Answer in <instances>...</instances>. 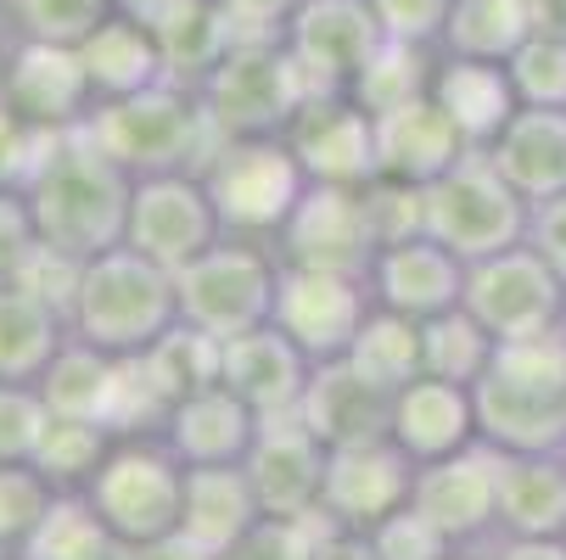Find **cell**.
<instances>
[{
	"mask_svg": "<svg viewBox=\"0 0 566 560\" xmlns=\"http://www.w3.org/2000/svg\"><path fill=\"white\" fill-rule=\"evenodd\" d=\"M175 319H180L175 270L140 258L135 247H107L85 258L73 303H67V331L118 359L146 353Z\"/></svg>",
	"mask_w": 566,
	"mask_h": 560,
	"instance_id": "277c9868",
	"label": "cell"
},
{
	"mask_svg": "<svg viewBox=\"0 0 566 560\" xmlns=\"http://www.w3.org/2000/svg\"><path fill=\"white\" fill-rule=\"evenodd\" d=\"M67 342V314L29 286H0V381H40Z\"/></svg>",
	"mask_w": 566,
	"mask_h": 560,
	"instance_id": "4dcf8cb0",
	"label": "cell"
},
{
	"mask_svg": "<svg viewBox=\"0 0 566 560\" xmlns=\"http://www.w3.org/2000/svg\"><path fill=\"white\" fill-rule=\"evenodd\" d=\"M387 437L416 465H432L443 454L482 443L476 437V392L460 387V381H443V376H416L410 387L392 392Z\"/></svg>",
	"mask_w": 566,
	"mask_h": 560,
	"instance_id": "7402d4cb",
	"label": "cell"
},
{
	"mask_svg": "<svg viewBox=\"0 0 566 560\" xmlns=\"http://www.w3.org/2000/svg\"><path fill=\"white\" fill-rule=\"evenodd\" d=\"M544 29V0H454L443 51L476 62H511Z\"/></svg>",
	"mask_w": 566,
	"mask_h": 560,
	"instance_id": "1f68e13d",
	"label": "cell"
},
{
	"mask_svg": "<svg viewBox=\"0 0 566 560\" xmlns=\"http://www.w3.org/2000/svg\"><path fill=\"white\" fill-rule=\"evenodd\" d=\"M560 538H566V532H560Z\"/></svg>",
	"mask_w": 566,
	"mask_h": 560,
	"instance_id": "680465c9",
	"label": "cell"
},
{
	"mask_svg": "<svg viewBox=\"0 0 566 560\" xmlns=\"http://www.w3.org/2000/svg\"><path fill=\"white\" fill-rule=\"evenodd\" d=\"M113 387H118V353H102L96 342L73 337V331L40 376L51 415H78V421H107Z\"/></svg>",
	"mask_w": 566,
	"mask_h": 560,
	"instance_id": "d6a6232c",
	"label": "cell"
},
{
	"mask_svg": "<svg viewBox=\"0 0 566 560\" xmlns=\"http://www.w3.org/2000/svg\"><path fill=\"white\" fill-rule=\"evenodd\" d=\"M527 242L566 275V197L533 202V224H527Z\"/></svg>",
	"mask_w": 566,
	"mask_h": 560,
	"instance_id": "816d5d0a",
	"label": "cell"
},
{
	"mask_svg": "<svg viewBox=\"0 0 566 560\" xmlns=\"http://www.w3.org/2000/svg\"><path fill=\"white\" fill-rule=\"evenodd\" d=\"M286 146L297 151V163L308 186H370L376 169V118L348 96V91H319L297 107L286 124Z\"/></svg>",
	"mask_w": 566,
	"mask_h": 560,
	"instance_id": "ac0fdd59",
	"label": "cell"
},
{
	"mask_svg": "<svg viewBox=\"0 0 566 560\" xmlns=\"http://www.w3.org/2000/svg\"><path fill=\"white\" fill-rule=\"evenodd\" d=\"M370 308H376V297H370V286L359 275L281 264L270 326H281L314 364H332V359H343L354 348V337L370 319Z\"/></svg>",
	"mask_w": 566,
	"mask_h": 560,
	"instance_id": "4fadbf2b",
	"label": "cell"
},
{
	"mask_svg": "<svg viewBox=\"0 0 566 560\" xmlns=\"http://www.w3.org/2000/svg\"><path fill=\"white\" fill-rule=\"evenodd\" d=\"M421 348H427V376L476 387L482 376H489L494 353H500V337L460 303V308H449L438 319H421Z\"/></svg>",
	"mask_w": 566,
	"mask_h": 560,
	"instance_id": "74e56055",
	"label": "cell"
},
{
	"mask_svg": "<svg viewBox=\"0 0 566 560\" xmlns=\"http://www.w3.org/2000/svg\"><path fill=\"white\" fill-rule=\"evenodd\" d=\"M78 62L91 73L96 102H118V96H135V91L169 78V62H164V45H157L151 23H140L124 7H113L96 23V34L78 40Z\"/></svg>",
	"mask_w": 566,
	"mask_h": 560,
	"instance_id": "4316f807",
	"label": "cell"
},
{
	"mask_svg": "<svg viewBox=\"0 0 566 560\" xmlns=\"http://www.w3.org/2000/svg\"><path fill=\"white\" fill-rule=\"evenodd\" d=\"M387 415H392V392L370 387L348 359L314 364L308 392L297 404V421L326 443V448H348V443H370L387 437Z\"/></svg>",
	"mask_w": 566,
	"mask_h": 560,
	"instance_id": "d4e9b609",
	"label": "cell"
},
{
	"mask_svg": "<svg viewBox=\"0 0 566 560\" xmlns=\"http://www.w3.org/2000/svg\"><path fill=\"white\" fill-rule=\"evenodd\" d=\"M489 560H566V538H489Z\"/></svg>",
	"mask_w": 566,
	"mask_h": 560,
	"instance_id": "f5cc1de1",
	"label": "cell"
},
{
	"mask_svg": "<svg viewBox=\"0 0 566 560\" xmlns=\"http://www.w3.org/2000/svg\"><path fill=\"white\" fill-rule=\"evenodd\" d=\"M465 308L500 342L538 337L566 326V275L533 242H516L494 258L465 264Z\"/></svg>",
	"mask_w": 566,
	"mask_h": 560,
	"instance_id": "30bf717a",
	"label": "cell"
},
{
	"mask_svg": "<svg viewBox=\"0 0 566 560\" xmlns=\"http://www.w3.org/2000/svg\"><path fill=\"white\" fill-rule=\"evenodd\" d=\"M51 483L34 465H0V560H18L29 532L40 527L45 505H51Z\"/></svg>",
	"mask_w": 566,
	"mask_h": 560,
	"instance_id": "7bdbcfd3",
	"label": "cell"
},
{
	"mask_svg": "<svg viewBox=\"0 0 566 560\" xmlns=\"http://www.w3.org/2000/svg\"><path fill=\"white\" fill-rule=\"evenodd\" d=\"M51 404L40 381H0V465H34Z\"/></svg>",
	"mask_w": 566,
	"mask_h": 560,
	"instance_id": "ee69618b",
	"label": "cell"
},
{
	"mask_svg": "<svg viewBox=\"0 0 566 560\" xmlns=\"http://www.w3.org/2000/svg\"><path fill=\"white\" fill-rule=\"evenodd\" d=\"M489 157L527 202L566 197V107H522Z\"/></svg>",
	"mask_w": 566,
	"mask_h": 560,
	"instance_id": "83f0119b",
	"label": "cell"
},
{
	"mask_svg": "<svg viewBox=\"0 0 566 560\" xmlns=\"http://www.w3.org/2000/svg\"><path fill=\"white\" fill-rule=\"evenodd\" d=\"M365 538H370L376 560H449V554H454V543H449V538H443L416 505L392 510V516L376 521Z\"/></svg>",
	"mask_w": 566,
	"mask_h": 560,
	"instance_id": "f6af8a7d",
	"label": "cell"
},
{
	"mask_svg": "<svg viewBox=\"0 0 566 560\" xmlns=\"http://www.w3.org/2000/svg\"><path fill=\"white\" fill-rule=\"evenodd\" d=\"M219 235H224V224H219V208L202 186V169H169V175L135 180L124 247H135L140 258L164 264V270H186Z\"/></svg>",
	"mask_w": 566,
	"mask_h": 560,
	"instance_id": "8fae6325",
	"label": "cell"
},
{
	"mask_svg": "<svg viewBox=\"0 0 566 560\" xmlns=\"http://www.w3.org/2000/svg\"><path fill=\"white\" fill-rule=\"evenodd\" d=\"M197 91L219 135H286L297 107L314 96L281 34L230 40V51L202 73Z\"/></svg>",
	"mask_w": 566,
	"mask_h": 560,
	"instance_id": "52a82bcc",
	"label": "cell"
},
{
	"mask_svg": "<svg viewBox=\"0 0 566 560\" xmlns=\"http://www.w3.org/2000/svg\"><path fill=\"white\" fill-rule=\"evenodd\" d=\"M202 186L219 208L224 235H248V242L275 247L281 224L308 191V175L286 135H224L202 163Z\"/></svg>",
	"mask_w": 566,
	"mask_h": 560,
	"instance_id": "5b68a950",
	"label": "cell"
},
{
	"mask_svg": "<svg viewBox=\"0 0 566 560\" xmlns=\"http://www.w3.org/2000/svg\"><path fill=\"white\" fill-rule=\"evenodd\" d=\"M471 146L460 140V129L449 124V113L432 102V91L421 102H403L392 113L376 118V169L387 180L403 186H432L438 175H449Z\"/></svg>",
	"mask_w": 566,
	"mask_h": 560,
	"instance_id": "cb8c5ba5",
	"label": "cell"
},
{
	"mask_svg": "<svg viewBox=\"0 0 566 560\" xmlns=\"http://www.w3.org/2000/svg\"><path fill=\"white\" fill-rule=\"evenodd\" d=\"M308 376H314V359L281 326H253V331H241V337H224L219 381L248 410H259L264 421L297 415L303 392H308Z\"/></svg>",
	"mask_w": 566,
	"mask_h": 560,
	"instance_id": "ffe728a7",
	"label": "cell"
},
{
	"mask_svg": "<svg viewBox=\"0 0 566 560\" xmlns=\"http://www.w3.org/2000/svg\"><path fill=\"white\" fill-rule=\"evenodd\" d=\"M370 12H376L387 40L421 45V51H443V29H449L454 0H370Z\"/></svg>",
	"mask_w": 566,
	"mask_h": 560,
	"instance_id": "7dc6e473",
	"label": "cell"
},
{
	"mask_svg": "<svg viewBox=\"0 0 566 560\" xmlns=\"http://www.w3.org/2000/svg\"><path fill=\"white\" fill-rule=\"evenodd\" d=\"M471 392L476 437L494 454H566V326L500 342Z\"/></svg>",
	"mask_w": 566,
	"mask_h": 560,
	"instance_id": "7a4b0ae2",
	"label": "cell"
},
{
	"mask_svg": "<svg viewBox=\"0 0 566 560\" xmlns=\"http://www.w3.org/2000/svg\"><path fill=\"white\" fill-rule=\"evenodd\" d=\"M85 135L135 180L169 175V169H202L213 146L224 140L202 107V91L180 85V78H164V85H146L118 102H96Z\"/></svg>",
	"mask_w": 566,
	"mask_h": 560,
	"instance_id": "3957f363",
	"label": "cell"
},
{
	"mask_svg": "<svg viewBox=\"0 0 566 560\" xmlns=\"http://www.w3.org/2000/svg\"><path fill=\"white\" fill-rule=\"evenodd\" d=\"M326 459L332 448L319 443L297 415H275L259 426L253 448H248V476L259 488V505L270 516H308L319 510V488H326Z\"/></svg>",
	"mask_w": 566,
	"mask_h": 560,
	"instance_id": "44dd1931",
	"label": "cell"
},
{
	"mask_svg": "<svg viewBox=\"0 0 566 560\" xmlns=\"http://www.w3.org/2000/svg\"><path fill=\"white\" fill-rule=\"evenodd\" d=\"M370 297L392 314H410V319H438L449 308L465 303V258L449 253L438 235H403V242L376 247L370 275H365Z\"/></svg>",
	"mask_w": 566,
	"mask_h": 560,
	"instance_id": "d6986e66",
	"label": "cell"
},
{
	"mask_svg": "<svg viewBox=\"0 0 566 560\" xmlns=\"http://www.w3.org/2000/svg\"><path fill=\"white\" fill-rule=\"evenodd\" d=\"M29 208L40 224V247L67 253V258H96L107 247H124V224H129V191L135 175H124L113 157L78 129L51 135L40 169L29 175Z\"/></svg>",
	"mask_w": 566,
	"mask_h": 560,
	"instance_id": "6da1fadb",
	"label": "cell"
},
{
	"mask_svg": "<svg viewBox=\"0 0 566 560\" xmlns=\"http://www.w3.org/2000/svg\"><path fill=\"white\" fill-rule=\"evenodd\" d=\"M410 488H416V459L392 437L348 443V448H332V459H326L319 516L337 532H370L376 521L410 505Z\"/></svg>",
	"mask_w": 566,
	"mask_h": 560,
	"instance_id": "e0dca14e",
	"label": "cell"
},
{
	"mask_svg": "<svg viewBox=\"0 0 566 560\" xmlns=\"http://www.w3.org/2000/svg\"><path fill=\"white\" fill-rule=\"evenodd\" d=\"M449 560H489V554H482V549H454Z\"/></svg>",
	"mask_w": 566,
	"mask_h": 560,
	"instance_id": "9f6ffc18",
	"label": "cell"
},
{
	"mask_svg": "<svg viewBox=\"0 0 566 560\" xmlns=\"http://www.w3.org/2000/svg\"><path fill=\"white\" fill-rule=\"evenodd\" d=\"M0 102L45 135L78 129L96 113V91L85 62H78V45H40V40H7Z\"/></svg>",
	"mask_w": 566,
	"mask_h": 560,
	"instance_id": "2e32d148",
	"label": "cell"
},
{
	"mask_svg": "<svg viewBox=\"0 0 566 560\" xmlns=\"http://www.w3.org/2000/svg\"><path fill=\"white\" fill-rule=\"evenodd\" d=\"M286 51L297 56L308 91H354V78L365 62L381 51V23L370 12V0H297L286 29Z\"/></svg>",
	"mask_w": 566,
	"mask_h": 560,
	"instance_id": "9a60e30c",
	"label": "cell"
},
{
	"mask_svg": "<svg viewBox=\"0 0 566 560\" xmlns=\"http://www.w3.org/2000/svg\"><path fill=\"white\" fill-rule=\"evenodd\" d=\"M566 532V454H500V538Z\"/></svg>",
	"mask_w": 566,
	"mask_h": 560,
	"instance_id": "f546056e",
	"label": "cell"
},
{
	"mask_svg": "<svg viewBox=\"0 0 566 560\" xmlns=\"http://www.w3.org/2000/svg\"><path fill=\"white\" fill-rule=\"evenodd\" d=\"M85 494H91L96 516L113 527V538L124 549H140L151 538L180 532L186 459L169 448L164 432H124Z\"/></svg>",
	"mask_w": 566,
	"mask_h": 560,
	"instance_id": "8992f818",
	"label": "cell"
},
{
	"mask_svg": "<svg viewBox=\"0 0 566 560\" xmlns=\"http://www.w3.org/2000/svg\"><path fill=\"white\" fill-rule=\"evenodd\" d=\"M118 432L107 421H78V415H51L45 437H40V454H34V471L56 494H85L96 483L102 459L113 454Z\"/></svg>",
	"mask_w": 566,
	"mask_h": 560,
	"instance_id": "8d00e7d4",
	"label": "cell"
},
{
	"mask_svg": "<svg viewBox=\"0 0 566 560\" xmlns=\"http://www.w3.org/2000/svg\"><path fill=\"white\" fill-rule=\"evenodd\" d=\"M522 107H566V29L544 23L511 62Z\"/></svg>",
	"mask_w": 566,
	"mask_h": 560,
	"instance_id": "b9f144b4",
	"label": "cell"
},
{
	"mask_svg": "<svg viewBox=\"0 0 566 560\" xmlns=\"http://www.w3.org/2000/svg\"><path fill=\"white\" fill-rule=\"evenodd\" d=\"M224 18H230V34L235 40H264V34H281L297 0H219Z\"/></svg>",
	"mask_w": 566,
	"mask_h": 560,
	"instance_id": "f907efd6",
	"label": "cell"
},
{
	"mask_svg": "<svg viewBox=\"0 0 566 560\" xmlns=\"http://www.w3.org/2000/svg\"><path fill=\"white\" fill-rule=\"evenodd\" d=\"M34 247H40V224H34L29 191L23 186H0V286L23 275Z\"/></svg>",
	"mask_w": 566,
	"mask_h": 560,
	"instance_id": "c3c4849f",
	"label": "cell"
},
{
	"mask_svg": "<svg viewBox=\"0 0 566 560\" xmlns=\"http://www.w3.org/2000/svg\"><path fill=\"white\" fill-rule=\"evenodd\" d=\"M319 560H376V549H370L365 532H337V527H332V538H326V549H319Z\"/></svg>",
	"mask_w": 566,
	"mask_h": 560,
	"instance_id": "11a10c76",
	"label": "cell"
},
{
	"mask_svg": "<svg viewBox=\"0 0 566 560\" xmlns=\"http://www.w3.org/2000/svg\"><path fill=\"white\" fill-rule=\"evenodd\" d=\"M432 67H438V51H421V45H398V40H381V51L365 62V73L354 78V102L381 118L403 102H421L432 91Z\"/></svg>",
	"mask_w": 566,
	"mask_h": 560,
	"instance_id": "f35d334b",
	"label": "cell"
},
{
	"mask_svg": "<svg viewBox=\"0 0 566 560\" xmlns=\"http://www.w3.org/2000/svg\"><path fill=\"white\" fill-rule=\"evenodd\" d=\"M326 538H332V521L319 510H308V516H270L264 510L219 560H319Z\"/></svg>",
	"mask_w": 566,
	"mask_h": 560,
	"instance_id": "60d3db41",
	"label": "cell"
},
{
	"mask_svg": "<svg viewBox=\"0 0 566 560\" xmlns=\"http://www.w3.org/2000/svg\"><path fill=\"white\" fill-rule=\"evenodd\" d=\"M527 224L533 202L494 169L489 151H465L449 175L427 186V235H438L465 264L527 242Z\"/></svg>",
	"mask_w": 566,
	"mask_h": 560,
	"instance_id": "ba28073f",
	"label": "cell"
},
{
	"mask_svg": "<svg viewBox=\"0 0 566 560\" xmlns=\"http://www.w3.org/2000/svg\"><path fill=\"white\" fill-rule=\"evenodd\" d=\"M365 208H370V224H376V235H381V247L427 230V186H403V180L376 175V180L365 186Z\"/></svg>",
	"mask_w": 566,
	"mask_h": 560,
	"instance_id": "bcb514c9",
	"label": "cell"
},
{
	"mask_svg": "<svg viewBox=\"0 0 566 560\" xmlns=\"http://www.w3.org/2000/svg\"><path fill=\"white\" fill-rule=\"evenodd\" d=\"M381 247V235L365 208V186H308L292 219L275 235L281 264L303 270H332V275H370V258Z\"/></svg>",
	"mask_w": 566,
	"mask_h": 560,
	"instance_id": "7c38bea8",
	"label": "cell"
},
{
	"mask_svg": "<svg viewBox=\"0 0 566 560\" xmlns=\"http://www.w3.org/2000/svg\"><path fill=\"white\" fill-rule=\"evenodd\" d=\"M259 516H264V505H259L248 465H186V510H180L186 538L224 554Z\"/></svg>",
	"mask_w": 566,
	"mask_h": 560,
	"instance_id": "f1b7e54d",
	"label": "cell"
},
{
	"mask_svg": "<svg viewBox=\"0 0 566 560\" xmlns=\"http://www.w3.org/2000/svg\"><path fill=\"white\" fill-rule=\"evenodd\" d=\"M124 560H219V554L202 549V543L186 538V532H169V538H151V543H140V549H124Z\"/></svg>",
	"mask_w": 566,
	"mask_h": 560,
	"instance_id": "db71d44e",
	"label": "cell"
},
{
	"mask_svg": "<svg viewBox=\"0 0 566 560\" xmlns=\"http://www.w3.org/2000/svg\"><path fill=\"white\" fill-rule=\"evenodd\" d=\"M0 7H7V0H0Z\"/></svg>",
	"mask_w": 566,
	"mask_h": 560,
	"instance_id": "6f0895ef",
	"label": "cell"
},
{
	"mask_svg": "<svg viewBox=\"0 0 566 560\" xmlns=\"http://www.w3.org/2000/svg\"><path fill=\"white\" fill-rule=\"evenodd\" d=\"M275 281H281V253L270 242L219 235L208 253H197L186 270H175L180 319H191V326H202L213 337H241L253 326H270Z\"/></svg>",
	"mask_w": 566,
	"mask_h": 560,
	"instance_id": "9c48e42d",
	"label": "cell"
},
{
	"mask_svg": "<svg viewBox=\"0 0 566 560\" xmlns=\"http://www.w3.org/2000/svg\"><path fill=\"white\" fill-rule=\"evenodd\" d=\"M51 135L23 124L7 102H0V186H29V175L40 169Z\"/></svg>",
	"mask_w": 566,
	"mask_h": 560,
	"instance_id": "681fc988",
	"label": "cell"
},
{
	"mask_svg": "<svg viewBox=\"0 0 566 560\" xmlns=\"http://www.w3.org/2000/svg\"><path fill=\"white\" fill-rule=\"evenodd\" d=\"M18 560H124V543L96 516L91 494H51Z\"/></svg>",
	"mask_w": 566,
	"mask_h": 560,
	"instance_id": "d590c367",
	"label": "cell"
},
{
	"mask_svg": "<svg viewBox=\"0 0 566 560\" xmlns=\"http://www.w3.org/2000/svg\"><path fill=\"white\" fill-rule=\"evenodd\" d=\"M118 7V0H7L0 23L12 40H40V45H78L96 34V23Z\"/></svg>",
	"mask_w": 566,
	"mask_h": 560,
	"instance_id": "ab89813d",
	"label": "cell"
},
{
	"mask_svg": "<svg viewBox=\"0 0 566 560\" xmlns=\"http://www.w3.org/2000/svg\"><path fill=\"white\" fill-rule=\"evenodd\" d=\"M370 387L381 392H398L410 387L416 376H427V348H421V319L410 314H392V308H370V319L359 326L354 348L343 353Z\"/></svg>",
	"mask_w": 566,
	"mask_h": 560,
	"instance_id": "836d02e7",
	"label": "cell"
},
{
	"mask_svg": "<svg viewBox=\"0 0 566 560\" xmlns=\"http://www.w3.org/2000/svg\"><path fill=\"white\" fill-rule=\"evenodd\" d=\"M259 426H264V415L241 404L224 381H213V387L180 398V404L169 410L164 437L186 465H241L248 448H253V437H259Z\"/></svg>",
	"mask_w": 566,
	"mask_h": 560,
	"instance_id": "484cf974",
	"label": "cell"
},
{
	"mask_svg": "<svg viewBox=\"0 0 566 560\" xmlns=\"http://www.w3.org/2000/svg\"><path fill=\"white\" fill-rule=\"evenodd\" d=\"M410 505L454 549H482L489 538H500V454L489 443H471L460 454L416 465Z\"/></svg>",
	"mask_w": 566,
	"mask_h": 560,
	"instance_id": "5bb4252c",
	"label": "cell"
},
{
	"mask_svg": "<svg viewBox=\"0 0 566 560\" xmlns=\"http://www.w3.org/2000/svg\"><path fill=\"white\" fill-rule=\"evenodd\" d=\"M432 102L449 113V124L460 129L471 151H489L500 129L522 113L516 78L505 62H476V56H449V51H438V67H432Z\"/></svg>",
	"mask_w": 566,
	"mask_h": 560,
	"instance_id": "603a6c76",
	"label": "cell"
},
{
	"mask_svg": "<svg viewBox=\"0 0 566 560\" xmlns=\"http://www.w3.org/2000/svg\"><path fill=\"white\" fill-rule=\"evenodd\" d=\"M140 359V370H146V381L157 387V398L175 410L180 398H191V392H202V387H213L219 381V359H224V337H213V331H202V326H191V319H175V326L157 337L146 353H135Z\"/></svg>",
	"mask_w": 566,
	"mask_h": 560,
	"instance_id": "e575fe53",
	"label": "cell"
}]
</instances>
